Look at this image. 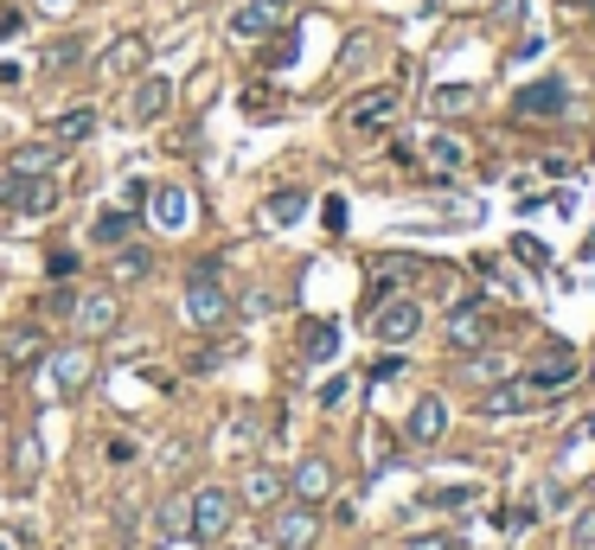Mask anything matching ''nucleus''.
Here are the masks:
<instances>
[{
  "label": "nucleus",
  "mask_w": 595,
  "mask_h": 550,
  "mask_svg": "<svg viewBox=\"0 0 595 550\" xmlns=\"http://www.w3.org/2000/svg\"><path fill=\"white\" fill-rule=\"evenodd\" d=\"M128 231H135V212H97V224H90V237H97L103 250H122Z\"/></svg>",
  "instance_id": "21"
},
{
  "label": "nucleus",
  "mask_w": 595,
  "mask_h": 550,
  "mask_svg": "<svg viewBox=\"0 0 595 550\" xmlns=\"http://www.w3.org/2000/svg\"><path fill=\"white\" fill-rule=\"evenodd\" d=\"M563 13H595V0H558Z\"/></svg>",
  "instance_id": "42"
},
{
  "label": "nucleus",
  "mask_w": 595,
  "mask_h": 550,
  "mask_svg": "<svg viewBox=\"0 0 595 550\" xmlns=\"http://www.w3.org/2000/svg\"><path fill=\"white\" fill-rule=\"evenodd\" d=\"M45 7H71V0H45Z\"/></svg>",
  "instance_id": "44"
},
{
  "label": "nucleus",
  "mask_w": 595,
  "mask_h": 550,
  "mask_svg": "<svg viewBox=\"0 0 595 550\" xmlns=\"http://www.w3.org/2000/svg\"><path fill=\"white\" fill-rule=\"evenodd\" d=\"M307 212V192H269L262 199V224H295Z\"/></svg>",
  "instance_id": "24"
},
{
  "label": "nucleus",
  "mask_w": 595,
  "mask_h": 550,
  "mask_svg": "<svg viewBox=\"0 0 595 550\" xmlns=\"http://www.w3.org/2000/svg\"><path fill=\"white\" fill-rule=\"evenodd\" d=\"M409 550H461V538H454V531H416Z\"/></svg>",
  "instance_id": "33"
},
{
  "label": "nucleus",
  "mask_w": 595,
  "mask_h": 550,
  "mask_svg": "<svg viewBox=\"0 0 595 550\" xmlns=\"http://www.w3.org/2000/svg\"><path fill=\"white\" fill-rule=\"evenodd\" d=\"M148 269H154V257H148V250H128V244H122V250H115V262H110L115 282H142Z\"/></svg>",
  "instance_id": "27"
},
{
  "label": "nucleus",
  "mask_w": 595,
  "mask_h": 550,
  "mask_svg": "<svg viewBox=\"0 0 595 550\" xmlns=\"http://www.w3.org/2000/svg\"><path fill=\"white\" fill-rule=\"evenodd\" d=\"M570 384H576V352H570V346H551L538 366L525 371V391H531V397H558Z\"/></svg>",
  "instance_id": "6"
},
{
  "label": "nucleus",
  "mask_w": 595,
  "mask_h": 550,
  "mask_svg": "<svg viewBox=\"0 0 595 550\" xmlns=\"http://www.w3.org/2000/svg\"><path fill=\"white\" fill-rule=\"evenodd\" d=\"M231 518H237V500H231L224 486H199L187 500V531L199 545H218L224 531H231Z\"/></svg>",
  "instance_id": "1"
},
{
  "label": "nucleus",
  "mask_w": 595,
  "mask_h": 550,
  "mask_svg": "<svg viewBox=\"0 0 595 550\" xmlns=\"http://www.w3.org/2000/svg\"><path fill=\"white\" fill-rule=\"evenodd\" d=\"M20 480H26V486L38 480V436H33V429L20 436Z\"/></svg>",
  "instance_id": "32"
},
{
  "label": "nucleus",
  "mask_w": 595,
  "mask_h": 550,
  "mask_svg": "<svg viewBox=\"0 0 595 550\" xmlns=\"http://www.w3.org/2000/svg\"><path fill=\"white\" fill-rule=\"evenodd\" d=\"M289 493H295L301 506H321V500L334 493V468H327L321 454H307V461H301L295 474H289Z\"/></svg>",
  "instance_id": "13"
},
{
  "label": "nucleus",
  "mask_w": 595,
  "mask_h": 550,
  "mask_svg": "<svg viewBox=\"0 0 595 550\" xmlns=\"http://www.w3.org/2000/svg\"><path fill=\"white\" fill-rule=\"evenodd\" d=\"M397 371H404V359L391 352V359H378V366H372V378H378V384H384V378H397Z\"/></svg>",
  "instance_id": "41"
},
{
  "label": "nucleus",
  "mask_w": 595,
  "mask_h": 550,
  "mask_svg": "<svg viewBox=\"0 0 595 550\" xmlns=\"http://www.w3.org/2000/svg\"><path fill=\"white\" fill-rule=\"evenodd\" d=\"M295 26V0H244L231 13V33L237 38H276Z\"/></svg>",
  "instance_id": "3"
},
{
  "label": "nucleus",
  "mask_w": 595,
  "mask_h": 550,
  "mask_svg": "<svg viewBox=\"0 0 595 550\" xmlns=\"http://www.w3.org/2000/svg\"><path fill=\"white\" fill-rule=\"evenodd\" d=\"M160 538H167V545L187 538V500H167V506H160Z\"/></svg>",
  "instance_id": "31"
},
{
  "label": "nucleus",
  "mask_w": 595,
  "mask_h": 550,
  "mask_svg": "<svg viewBox=\"0 0 595 550\" xmlns=\"http://www.w3.org/2000/svg\"><path fill=\"white\" fill-rule=\"evenodd\" d=\"M468 378H474V384H493V378H499V359H468Z\"/></svg>",
  "instance_id": "34"
},
{
  "label": "nucleus",
  "mask_w": 595,
  "mask_h": 550,
  "mask_svg": "<svg viewBox=\"0 0 595 550\" xmlns=\"http://www.w3.org/2000/svg\"><path fill=\"white\" fill-rule=\"evenodd\" d=\"M58 167V142H26L7 154V173H26V180H38V173H52Z\"/></svg>",
  "instance_id": "18"
},
{
  "label": "nucleus",
  "mask_w": 595,
  "mask_h": 550,
  "mask_svg": "<svg viewBox=\"0 0 595 550\" xmlns=\"http://www.w3.org/2000/svg\"><path fill=\"white\" fill-rule=\"evenodd\" d=\"M321 218H327V231H346V199H327V205H321Z\"/></svg>",
  "instance_id": "36"
},
{
  "label": "nucleus",
  "mask_w": 595,
  "mask_h": 550,
  "mask_svg": "<svg viewBox=\"0 0 595 550\" xmlns=\"http://www.w3.org/2000/svg\"><path fill=\"white\" fill-rule=\"evenodd\" d=\"M314 538H321V518H314V506H276V518H269V550H314Z\"/></svg>",
  "instance_id": "5"
},
{
  "label": "nucleus",
  "mask_w": 595,
  "mask_h": 550,
  "mask_svg": "<svg viewBox=\"0 0 595 550\" xmlns=\"http://www.w3.org/2000/svg\"><path fill=\"white\" fill-rule=\"evenodd\" d=\"M38 352H45V327H33V321H26V327H13L7 333V339H0V366H33Z\"/></svg>",
  "instance_id": "15"
},
{
  "label": "nucleus",
  "mask_w": 595,
  "mask_h": 550,
  "mask_svg": "<svg viewBox=\"0 0 595 550\" xmlns=\"http://www.w3.org/2000/svg\"><path fill=\"white\" fill-rule=\"evenodd\" d=\"M90 371H97V352H90V346H65V352H52L45 378H52L58 397H77V391L90 384Z\"/></svg>",
  "instance_id": "7"
},
{
  "label": "nucleus",
  "mask_w": 595,
  "mask_h": 550,
  "mask_svg": "<svg viewBox=\"0 0 595 550\" xmlns=\"http://www.w3.org/2000/svg\"><path fill=\"white\" fill-rule=\"evenodd\" d=\"M423 160H429L436 173H461V167H468V142H461V135H423Z\"/></svg>",
  "instance_id": "19"
},
{
  "label": "nucleus",
  "mask_w": 595,
  "mask_h": 550,
  "mask_svg": "<svg viewBox=\"0 0 595 550\" xmlns=\"http://www.w3.org/2000/svg\"><path fill=\"white\" fill-rule=\"evenodd\" d=\"M38 65H45V71H52V77H58V71H71V65H77V38H71V33H65V38H52Z\"/></svg>",
  "instance_id": "30"
},
{
  "label": "nucleus",
  "mask_w": 595,
  "mask_h": 550,
  "mask_svg": "<svg viewBox=\"0 0 595 550\" xmlns=\"http://www.w3.org/2000/svg\"><path fill=\"white\" fill-rule=\"evenodd\" d=\"M45 307H52V314H71L77 294H71V289H52V294H45Z\"/></svg>",
  "instance_id": "38"
},
{
  "label": "nucleus",
  "mask_w": 595,
  "mask_h": 550,
  "mask_svg": "<svg viewBox=\"0 0 595 550\" xmlns=\"http://www.w3.org/2000/svg\"><path fill=\"white\" fill-rule=\"evenodd\" d=\"M442 429H448V404H442V397H436V391L409 404V423H404V436L416 441V448H429V441H442Z\"/></svg>",
  "instance_id": "12"
},
{
  "label": "nucleus",
  "mask_w": 595,
  "mask_h": 550,
  "mask_svg": "<svg viewBox=\"0 0 595 550\" xmlns=\"http://www.w3.org/2000/svg\"><path fill=\"white\" fill-rule=\"evenodd\" d=\"M486 339H493V307H486L481 294L454 301V314H448V346H454V352H474Z\"/></svg>",
  "instance_id": "4"
},
{
  "label": "nucleus",
  "mask_w": 595,
  "mask_h": 550,
  "mask_svg": "<svg viewBox=\"0 0 595 550\" xmlns=\"http://www.w3.org/2000/svg\"><path fill=\"white\" fill-rule=\"evenodd\" d=\"M71 321L83 339H103V333H115V321H122V301H115L110 289H90V294H77Z\"/></svg>",
  "instance_id": "8"
},
{
  "label": "nucleus",
  "mask_w": 595,
  "mask_h": 550,
  "mask_svg": "<svg viewBox=\"0 0 595 550\" xmlns=\"http://www.w3.org/2000/svg\"><path fill=\"white\" fill-rule=\"evenodd\" d=\"M378 339H384V346H409V339H416V333H423V307H416V301H384V307H378Z\"/></svg>",
  "instance_id": "10"
},
{
  "label": "nucleus",
  "mask_w": 595,
  "mask_h": 550,
  "mask_svg": "<svg viewBox=\"0 0 595 550\" xmlns=\"http://www.w3.org/2000/svg\"><path fill=\"white\" fill-rule=\"evenodd\" d=\"M563 110H570V83L563 77H538V83L513 90V115H563Z\"/></svg>",
  "instance_id": "9"
},
{
  "label": "nucleus",
  "mask_w": 595,
  "mask_h": 550,
  "mask_svg": "<svg viewBox=\"0 0 595 550\" xmlns=\"http://www.w3.org/2000/svg\"><path fill=\"white\" fill-rule=\"evenodd\" d=\"M244 110H250V115H269V110H276V97H269V90H250V97H244Z\"/></svg>",
  "instance_id": "39"
},
{
  "label": "nucleus",
  "mask_w": 595,
  "mask_h": 550,
  "mask_svg": "<svg viewBox=\"0 0 595 550\" xmlns=\"http://www.w3.org/2000/svg\"><path fill=\"white\" fill-rule=\"evenodd\" d=\"M142 65H148V38L142 33H122L110 52H103V71L110 77H128V71H142Z\"/></svg>",
  "instance_id": "17"
},
{
  "label": "nucleus",
  "mask_w": 595,
  "mask_h": 550,
  "mask_svg": "<svg viewBox=\"0 0 595 550\" xmlns=\"http://www.w3.org/2000/svg\"><path fill=\"white\" fill-rule=\"evenodd\" d=\"M525 404H531V391H525V384H493V391L481 397V416H519Z\"/></svg>",
  "instance_id": "22"
},
{
  "label": "nucleus",
  "mask_w": 595,
  "mask_h": 550,
  "mask_svg": "<svg viewBox=\"0 0 595 550\" xmlns=\"http://www.w3.org/2000/svg\"><path fill=\"white\" fill-rule=\"evenodd\" d=\"M513 250H519L531 269H545V262H551V257H545V244H531V237H513Z\"/></svg>",
  "instance_id": "35"
},
{
  "label": "nucleus",
  "mask_w": 595,
  "mask_h": 550,
  "mask_svg": "<svg viewBox=\"0 0 595 550\" xmlns=\"http://www.w3.org/2000/svg\"><path fill=\"white\" fill-rule=\"evenodd\" d=\"M20 212H26V218H45V212H58V186H52V173L26 180V199H20Z\"/></svg>",
  "instance_id": "25"
},
{
  "label": "nucleus",
  "mask_w": 595,
  "mask_h": 550,
  "mask_svg": "<svg viewBox=\"0 0 595 550\" xmlns=\"http://www.w3.org/2000/svg\"><path fill=\"white\" fill-rule=\"evenodd\" d=\"M20 26H26V13H20V7H0V38H13Z\"/></svg>",
  "instance_id": "37"
},
{
  "label": "nucleus",
  "mask_w": 595,
  "mask_h": 550,
  "mask_svg": "<svg viewBox=\"0 0 595 550\" xmlns=\"http://www.w3.org/2000/svg\"><path fill=\"white\" fill-rule=\"evenodd\" d=\"M301 346H307V359H314V366H327V359H334V352H339V333L327 327V321H314V327H307V339H301Z\"/></svg>",
  "instance_id": "28"
},
{
  "label": "nucleus",
  "mask_w": 595,
  "mask_h": 550,
  "mask_svg": "<svg viewBox=\"0 0 595 550\" xmlns=\"http://www.w3.org/2000/svg\"><path fill=\"white\" fill-rule=\"evenodd\" d=\"M167 110H173V83H167L160 71L142 77V83H135V97H128V115H135V122H160Z\"/></svg>",
  "instance_id": "14"
},
{
  "label": "nucleus",
  "mask_w": 595,
  "mask_h": 550,
  "mask_svg": "<svg viewBox=\"0 0 595 550\" xmlns=\"http://www.w3.org/2000/svg\"><path fill=\"white\" fill-rule=\"evenodd\" d=\"M429 110L436 115H468L474 110V83H442V90L429 97Z\"/></svg>",
  "instance_id": "26"
},
{
  "label": "nucleus",
  "mask_w": 595,
  "mask_h": 550,
  "mask_svg": "<svg viewBox=\"0 0 595 550\" xmlns=\"http://www.w3.org/2000/svg\"><path fill=\"white\" fill-rule=\"evenodd\" d=\"M570 538H576V545H595V506L576 518V531H570Z\"/></svg>",
  "instance_id": "40"
},
{
  "label": "nucleus",
  "mask_w": 595,
  "mask_h": 550,
  "mask_svg": "<svg viewBox=\"0 0 595 550\" xmlns=\"http://www.w3.org/2000/svg\"><path fill=\"white\" fill-rule=\"evenodd\" d=\"M474 500H481V486H436L429 493V506H442V513H468Z\"/></svg>",
  "instance_id": "29"
},
{
  "label": "nucleus",
  "mask_w": 595,
  "mask_h": 550,
  "mask_svg": "<svg viewBox=\"0 0 595 550\" xmlns=\"http://www.w3.org/2000/svg\"><path fill=\"white\" fill-rule=\"evenodd\" d=\"M0 550H20V538H7V531H0Z\"/></svg>",
  "instance_id": "43"
},
{
  "label": "nucleus",
  "mask_w": 595,
  "mask_h": 550,
  "mask_svg": "<svg viewBox=\"0 0 595 550\" xmlns=\"http://www.w3.org/2000/svg\"><path fill=\"white\" fill-rule=\"evenodd\" d=\"M391 110H397V83H372V90H359V97L346 103V122H352L359 135H372Z\"/></svg>",
  "instance_id": "11"
},
{
  "label": "nucleus",
  "mask_w": 595,
  "mask_h": 550,
  "mask_svg": "<svg viewBox=\"0 0 595 550\" xmlns=\"http://www.w3.org/2000/svg\"><path fill=\"white\" fill-rule=\"evenodd\" d=\"M187 218H192L187 186H154V224L160 231H187Z\"/></svg>",
  "instance_id": "16"
},
{
  "label": "nucleus",
  "mask_w": 595,
  "mask_h": 550,
  "mask_svg": "<svg viewBox=\"0 0 595 550\" xmlns=\"http://www.w3.org/2000/svg\"><path fill=\"white\" fill-rule=\"evenodd\" d=\"M90 128H97V110H65L58 122H52V142H58V147H77Z\"/></svg>",
  "instance_id": "23"
},
{
  "label": "nucleus",
  "mask_w": 595,
  "mask_h": 550,
  "mask_svg": "<svg viewBox=\"0 0 595 550\" xmlns=\"http://www.w3.org/2000/svg\"><path fill=\"white\" fill-rule=\"evenodd\" d=\"M187 321L192 327H224L231 321V294H224L218 269H192L187 276Z\"/></svg>",
  "instance_id": "2"
},
{
  "label": "nucleus",
  "mask_w": 595,
  "mask_h": 550,
  "mask_svg": "<svg viewBox=\"0 0 595 550\" xmlns=\"http://www.w3.org/2000/svg\"><path fill=\"white\" fill-rule=\"evenodd\" d=\"M282 486H289V480L276 474V468H250V474H244V506H257V513H269V506L282 500Z\"/></svg>",
  "instance_id": "20"
}]
</instances>
